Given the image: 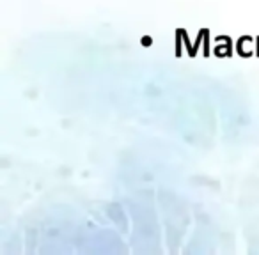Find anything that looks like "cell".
I'll return each mask as SVG.
<instances>
[{"label": "cell", "instance_id": "6da1fadb", "mask_svg": "<svg viewBox=\"0 0 259 255\" xmlns=\"http://www.w3.org/2000/svg\"><path fill=\"white\" fill-rule=\"evenodd\" d=\"M180 32H181V36H183V39H185V46L188 48V55H190V57H195V50H194V44H190V41H188V34L185 32L183 29H180Z\"/></svg>", "mask_w": 259, "mask_h": 255}, {"label": "cell", "instance_id": "7a4b0ae2", "mask_svg": "<svg viewBox=\"0 0 259 255\" xmlns=\"http://www.w3.org/2000/svg\"><path fill=\"white\" fill-rule=\"evenodd\" d=\"M248 39V36H243L238 39V54L241 55V57H250V54H247V52H243V41Z\"/></svg>", "mask_w": 259, "mask_h": 255}, {"label": "cell", "instance_id": "3957f363", "mask_svg": "<svg viewBox=\"0 0 259 255\" xmlns=\"http://www.w3.org/2000/svg\"><path fill=\"white\" fill-rule=\"evenodd\" d=\"M181 39H183V37H181L180 30H178L176 32V55L178 57H181Z\"/></svg>", "mask_w": 259, "mask_h": 255}, {"label": "cell", "instance_id": "277c9868", "mask_svg": "<svg viewBox=\"0 0 259 255\" xmlns=\"http://www.w3.org/2000/svg\"><path fill=\"white\" fill-rule=\"evenodd\" d=\"M208 36H209V30L206 32V36H204V55H206V57L209 55V39H208Z\"/></svg>", "mask_w": 259, "mask_h": 255}, {"label": "cell", "instance_id": "5b68a950", "mask_svg": "<svg viewBox=\"0 0 259 255\" xmlns=\"http://www.w3.org/2000/svg\"><path fill=\"white\" fill-rule=\"evenodd\" d=\"M255 43H257V57H259V37L255 39Z\"/></svg>", "mask_w": 259, "mask_h": 255}]
</instances>
